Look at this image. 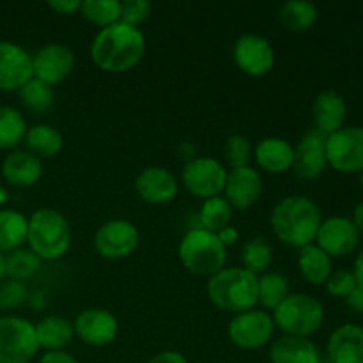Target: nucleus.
<instances>
[{
    "mask_svg": "<svg viewBox=\"0 0 363 363\" xmlns=\"http://www.w3.org/2000/svg\"><path fill=\"white\" fill-rule=\"evenodd\" d=\"M145 38L140 28L117 21L99 28L91 43V60L106 73H124L142 60Z\"/></svg>",
    "mask_w": 363,
    "mask_h": 363,
    "instance_id": "1",
    "label": "nucleus"
},
{
    "mask_svg": "<svg viewBox=\"0 0 363 363\" xmlns=\"http://www.w3.org/2000/svg\"><path fill=\"white\" fill-rule=\"evenodd\" d=\"M323 215L319 206L305 195H289L279 201L269 216L273 234L294 248L312 245L318 236Z\"/></svg>",
    "mask_w": 363,
    "mask_h": 363,
    "instance_id": "2",
    "label": "nucleus"
},
{
    "mask_svg": "<svg viewBox=\"0 0 363 363\" xmlns=\"http://www.w3.org/2000/svg\"><path fill=\"white\" fill-rule=\"evenodd\" d=\"M257 279L245 268H223L208 280L206 293L216 308L236 315L257 305Z\"/></svg>",
    "mask_w": 363,
    "mask_h": 363,
    "instance_id": "3",
    "label": "nucleus"
},
{
    "mask_svg": "<svg viewBox=\"0 0 363 363\" xmlns=\"http://www.w3.org/2000/svg\"><path fill=\"white\" fill-rule=\"evenodd\" d=\"M27 243L41 261L60 259L71 247L69 222L57 209H35L28 218Z\"/></svg>",
    "mask_w": 363,
    "mask_h": 363,
    "instance_id": "4",
    "label": "nucleus"
},
{
    "mask_svg": "<svg viewBox=\"0 0 363 363\" xmlns=\"http://www.w3.org/2000/svg\"><path fill=\"white\" fill-rule=\"evenodd\" d=\"M177 255L184 268L199 277L211 279L225 268L227 248L223 247L218 236L209 230L194 227L181 240Z\"/></svg>",
    "mask_w": 363,
    "mask_h": 363,
    "instance_id": "5",
    "label": "nucleus"
},
{
    "mask_svg": "<svg viewBox=\"0 0 363 363\" xmlns=\"http://www.w3.org/2000/svg\"><path fill=\"white\" fill-rule=\"evenodd\" d=\"M272 318L275 328H279L284 335L308 339L323 326L325 307L311 294L294 293L273 311Z\"/></svg>",
    "mask_w": 363,
    "mask_h": 363,
    "instance_id": "6",
    "label": "nucleus"
},
{
    "mask_svg": "<svg viewBox=\"0 0 363 363\" xmlns=\"http://www.w3.org/2000/svg\"><path fill=\"white\" fill-rule=\"evenodd\" d=\"M38 351L34 323L20 315L0 318V363H28Z\"/></svg>",
    "mask_w": 363,
    "mask_h": 363,
    "instance_id": "7",
    "label": "nucleus"
},
{
    "mask_svg": "<svg viewBox=\"0 0 363 363\" xmlns=\"http://www.w3.org/2000/svg\"><path fill=\"white\" fill-rule=\"evenodd\" d=\"M227 170L216 158L195 156L188 160L181 172V183L184 190L199 199L218 197L225 188Z\"/></svg>",
    "mask_w": 363,
    "mask_h": 363,
    "instance_id": "8",
    "label": "nucleus"
},
{
    "mask_svg": "<svg viewBox=\"0 0 363 363\" xmlns=\"http://www.w3.org/2000/svg\"><path fill=\"white\" fill-rule=\"evenodd\" d=\"M326 160L337 172L353 174L363 170V128L344 126L326 137Z\"/></svg>",
    "mask_w": 363,
    "mask_h": 363,
    "instance_id": "9",
    "label": "nucleus"
},
{
    "mask_svg": "<svg viewBox=\"0 0 363 363\" xmlns=\"http://www.w3.org/2000/svg\"><path fill=\"white\" fill-rule=\"evenodd\" d=\"M229 339L240 350H259L272 340L275 333L273 318L264 311L241 312L229 323Z\"/></svg>",
    "mask_w": 363,
    "mask_h": 363,
    "instance_id": "10",
    "label": "nucleus"
},
{
    "mask_svg": "<svg viewBox=\"0 0 363 363\" xmlns=\"http://www.w3.org/2000/svg\"><path fill=\"white\" fill-rule=\"evenodd\" d=\"M140 234L128 220H108L94 234V248L103 259H126L137 250Z\"/></svg>",
    "mask_w": 363,
    "mask_h": 363,
    "instance_id": "11",
    "label": "nucleus"
},
{
    "mask_svg": "<svg viewBox=\"0 0 363 363\" xmlns=\"http://www.w3.org/2000/svg\"><path fill=\"white\" fill-rule=\"evenodd\" d=\"M234 64L248 77H264L275 66V50L261 34H243L233 46Z\"/></svg>",
    "mask_w": 363,
    "mask_h": 363,
    "instance_id": "12",
    "label": "nucleus"
},
{
    "mask_svg": "<svg viewBox=\"0 0 363 363\" xmlns=\"http://www.w3.org/2000/svg\"><path fill=\"white\" fill-rule=\"evenodd\" d=\"M74 69V53L60 43H50L32 55L34 78L45 82L50 87L62 84Z\"/></svg>",
    "mask_w": 363,
    "mask_h": 363,
    "instance_id": "13",
    "label": "nucleus"
},
{
    "mask_svg": "<svg viewBox=\"0 0 363 363\" xmlns=\"http://www.w3.org/2000/svg\"><path fill=\"white\" fill-rule=\"evenodd\" d=\"M74 335L84 344L92 347L108 346L119 333V323L116 315L106 308H85L73 323Z\"/></svg>",
    "mask_w": 363,
    "mask_h": 363,
    "instance_id": "14",
    "label": "nucleus"
},
{
    "mask_svg": "<svg viewBox=\"0 0 363 363\" xmlns=\"http://www.w3.org/2000/svg\"><path fill=\"white\" fill-rule=\"evenodd\" d=\"M326 167H328V160H326V135L311 128L300 138L296 147H294V158L291 170L300 179L312 181L321 177Z\"/></svg>",
    "mask_w": 363,
    "mask_h": 363,
    "instance_id": "15",
    "label": "nucleus"
},
{
    "mask_svg": "<svg viewBox=\"0 0 363 363\" xmlns=\"http://www.w3.org/2000/svg\"><path fill=\"white\" fill-rule=\"evenodd\" d=\"M32 55L18 43L0 41V92H18L30 78Z\"/></svg>",
    "mask_w": 363,
    "mask_h": 363,
    "instance_id": "16",
    "label": "nucleus"
},
{
    "mask_svg": "<svg viewBox=\"0 0 363 363\" xmlns=\"http://www.w3.org/2000/svg\"><path fill=\"white\" fill-rule=\"evenodd\" d=\"M360 233L347 216H330L319 225L315 245L330 257H342L358 247Z\"/></svg>",
    "mask_w": 363,
    "mask_h": 363,
    "instance_id": "17",
    "label": "nucleus"
},
{
    "mask_svg": "<svg viewBox=\"0 0 363 363\" xmlns=\"http://www.w3.org/2000/svg\"><path fill=\"white\" fill-rule=\"evenodd\" d=\"M225 201L229 202L230 208L238 211L250 209L252 206L257 204L262 195V177L254 167H243V169H233L227 172L225 188Z\"/></svg>",
    "mask_w": 363,
    "mask_h": 363,
    "instance_id": "18",
    "label": "nucleus"
},
{
    "mask_svg": "<svg viewBox=\"0 0 363 363\" xmlns=\"http://www.w3.org/2000/svg\"><path fill=\"white\" fill-rule=\"evenodd\" d=\"M135 191L144 202L158 206L174 201L179 191V184L165 167H147L135 179Z\"/></svg>",
    "mask_w": 363,
    "mask_h": 363,
    "instance_id": "19",
    "label": "nucleus"
},
{
    "mask_svg": "<svg viewBox=\"0 0 363 363\" xmlns=\"http://www.w3.org/2000/svg\"><path fill=\"white\" fill-rule=\"evenodd\" d=\"M312 121H314V130L321 131L326 137L340 128H344V121H346L347 106L344 101L342 94L333 89H326L321 91L312 101Z\"/></svg>",
    "mask_w": 363,
    "mask_h": 363,
    "instance_id": "20",
    "label": "nucleus"
},
{
    "mask_svg": "<svg viewBox=\"0 0 363 363\" xmlns=\"http://www.w3.org/2000/svg\"><path fill=\"white\" fill-rule=\"evenodd\" d=\"M4 181L18 188L34 186L43 176V162L35 158L27 149H14L0 165Z\"/></svg>",
    "mask_w": 363,
    "mask_h": 363,
    "instance_id": "21",
    "label": "nucleus"
},
{
    "mask_svg": "<svg viewBox=\"0 0 363 363\" xmlns=\"http://www.w3.org/2000/svg\"><path fill=\"white\" fill-rule=\"evenodd\" d=\"M326 357L332 363H363V328L354 323L337 326L328 339Z\"/></svg>",
    "mask_w": 363,
    "mask_h": 363,
    "instance_id": "22",
    "label": "nucleus"
},
{
    "mask_svg": "<svg viewBox=\"0 0 363 363\" xmlns=\"http://www.w3.org/2000/svg\"><path fill=\"white\" fill-rule=\"evenodd\" d=\"M254 158L268 174H284L293 167L294 147L286 138L266 137L255 145Z\"/></svg>",
    "mask_w": 363,
    "mask_h": 363,
    "instance_id": "23",
    "label": "nucleus"
},
{
    "mask_svg": "<svg viewBox=\"0 0 363 363\" xmlns=\"http://www.w3.org/2000/svg\"><path fill=\"white\" fill-rule=\"evenodd\" d=\"M321 351L305 337L282 335L269 347V362L272 363H319Z\"/></svg>",
    "mask_w": 363,
    "mask_h": 363,
    "instance_id": "24",
    "label": "nucleus"
},
{
    "mask_svg": "<svg viewBox=\"0 0 363 363\" xmlns=\"http://www.w3.org/2000/svg\"><path fill=\"white\" fill-rule=\"evenodd\" d=\"M35 337L39 347L46 351H64L74 337L73 323L62 315H46L35 323Z\"/></svg>",
    "mask_w": 363,
    "mask_h": 363,
    "instance_id": "25",
    "label": "nucleus"
},
{
    "mask_svg": "<svg viewBox=\"0 0 363 363\" xmlns=\"http://www.w3.org/2000/svg\"><path fill=\"white\" fill-rule=\"evenodd\" d=\"M23 144L30 155L39 160L55 158L64 147V137L52 124H34L27 130Z\"/></svg>",
    "mask_w": 363,
    "mask_h": 363,
    "instance_id": "26",
    "label": "nucleus"
},
{
    "mask_svg": "<svg viewBox=\"0 0 363 363\" xmlns=\"http://www.w3.org/2000/svg\"><path fill=\"white\" fill-rule=\"evenodd\" d=\"M298 268L301 277L312 286H321L332 275V257L323 252L318 245H307L300 248L298 254Z\"/></svg>",
    "mask_w": 363,
    "mask_h": 363,
    "instance_id": "27",
    "label": "nucleus"
},
{
    "mask_svg": "<svg viewBox=\"0 0 363 363\" xmlns=\"http://www.w3.org/2000/svg\"><path fill=\"white\" fill-rule=\"evenodd\" d=\"M319 18L315 4L308 0H287L279 7V21L286 30L305 32L314 27Z\"/></svg>",
    "mask_w": 363,
    "mask_h": 363,
    "instance_id": "28",
    "label": "nucleus"
},
{
    "mask_svg": "<svg viewBox=\"0 0 363 363\" xmlns=\"http://www.w3.org/2000/svg\"><path fill=\"white\" fill-rule=\"evenodd\" d=\"M28 218L16 209L0 211V252L4 255L18 250L27 241Z\"/></svg>",
    "mask_w": 363,
    "mask_h": 363,
    "instance_id": "29",
    "label": "nucleus"
},
{
    "mask_svg": "<svg viewBox=\"0 0 363 363\" xmlns=\"http://www.w3.org/2000/svg\"><path fill=\"white\" fill-rule=\"evenodd\" d=\"M289 294V280L282 273L266 272L257 279V303H261L266 311H275Z\"/></svg>",
    "mask_w": 363,
    "mask_h": 363,
    "instance_id": "30",
    "label": "nucleus"
},
{
    "mask_svg": "<svg viewBox=\"0 0 363 363\" xmlns=\"http://www.w3.org/2000/svg\"><path fill=\"white\" fill-rule=\"evenodd\" d=\"M28 126L25 116L14 106L0 105V151L14 149L21 144Z\"/></svg>",
    "mask_w": 363,
    "mask_h": 363,
    "instance_id": "31",
    "label": "nucleus"
},
{
    "mask_svg": "<svg viewBox=\"0 0 363 363\" xmlns=\"http://www.w3.org/2000/svg\"><path fill=\"white\" fill-rule=\"evenodd\" d=\"M18 98L27 112H30L32 116H43V113L50 112L53 106V87L32 77L18 91Z\"/></svg>",
    "mask_w": 363,
    "mask_h": 363,
    "instance_id": "32",
    "label": "nucleus"
},
{
    "mask_svg": "<svg viewBox=\"0 0 363 363\" xmlns=\"http://www.w3.org/2000/svg\"><path fill=\"white\" fill-rule=\"evenodd\" d=\"M241 261L247 272L254 273L255 277H261L268 272L273 261V248L269 241L262 236H254L245 241L241 248Z\"/></svg>",
    "mask_w": 363,
    "mask_h": 363,
    "instance_id": "33",
    "label": "nucleus"
},
{
    "mask_svg": "<svg viewBox=\"0 0 363 363\" xmlns=\"http://www.w3.org/2000/svg\"><path fill=\"white\" fill-rule=\"evenodd\" d=\"M199 220H201V229L209 230L213 234H218L220 230L230 225L233 220V208L225 197L218 195V197L206 199L202 202L201 213H199Z\"/></svg>",
    "mask_w": 363,
    "mask_h": 363,
    "instance_id": "34",
    "label": "nucleus"
},
{
    "mask_svg": "<svg viewBox=\"0 0 363 363\" xmlns=\"http://www.w3.org/2000/svg\"><path fill=\"white\" fill-rule=\"evenodd\" d=\"M43 261L30 250V248H18V250L6 254V277L7 280H23L32 279L41 269Z\"/></svg>",
    "mask_w": 363,
    "mask_h": 363,
    "instance_id": "35",
    "label": "nucleus"
},
{
    "mask_svg": "<svg viewBox=\"0 0 363 363\" xmlns=\"http://www.w3.org/2000/svg\"><path fill=\"white\" fill-rule=\"evenodd\" d=\"M85 20L105 28L121 20L119 0H84L80 6Z\"/></svg>",
    "mask_w": 363,
    "mask_h": 363,
    "instance_id": "36",
    "label": "nucleus"
},
{
    "mask_svg": "<svg viewBox=\"0 0 363 363\" xmlns=\"http://www.w3.org/2000/svg\"><path fill=\"white\" fill-rule=\"evenodd\" d=\"M252 158H254V149L245 135L234 133L223 142V160L230 167V170L250 167Z\"/></svg>",
    "mask_w": 363,
    "mask_h": 363,
    "instance_id": "37",
    "label": "nucleus"
},
{
    "mask_svg": "<svg viewBox=\"0 0 363 363\" xmlns=\"http://www.w3.org/2000/svg\"><path fill=\"white\" fill-rule=\"evenodd\" d=\"M152 6L147 0H124L121 2V20L123 23L137 27L151 16Z\"/></svg>",
    "mask_w": 363,
    "mask_h": 363,
    "instance_id": "38",
    "label": "nucleus"
},
{
    "mask_svg": "<svg viewBox=\"0 0 363 363\" xmlns=\"http://www.w3.org/2000/svg\"><path fill=\"white\" fill-rule=\"evenodd\" d=\"M28 300L27 287L23 282H16V280H6L0 284V308L2 311H13L23 305Z\"/></svg>",
    "mask_w": 363,
    "mask_h": 363,
    "instance_id": "39",
    "label": "nucleus"
},
{
    "mask_svg": "<svg viewBox=\"0 0 363 363\" xmlns=\"http://www.w3.org/2000/svg\"><path fill=\"white\" fill-rule=\"evenodd\" d=\"M326 291L328 294L337 298H347L354 291V287L358 286L357 279H354L353 272H347V269H337L332 272V275L328 277V280L325 282Z\"/></svg>",
    "mask_w": 363,
    "mask_h": 363,
    "instance_id": "40",
    "label": "nucleus"
},
{
    "mask_svg": "<svg viewBox=\"0 0 363 363\" xmlns=\"http://www.w3.org/2000/svg\"><path fill=\"white\" fill-rule=\"evenodd\" d=\"M80 0H50L48 7L59 14H74L80 11Z\"/></svg>",
    "mask_w": 363,
    "mask_h": 363,
    "instance_id": "41",
    "label": "nucleus"
},
{
    "mask_svg": "<svg viewBox=\"0 0 363 363\" xmlns=\"http://www.w3.org/2000/svg\"><path fill=\"white\" fill-rule=\"evenodd\" d=\"M39 363H78V360L67 351H46L39 358Z\"/></svg>",
    "mask_w": 363,
    "mask_h": 363,
    "instance_id": "42",
    "label": "nucleus"
},
{
    "mask_svg": "<svg viewBox=\"0 0 363 363\" xmlns=\"http://www.w3.org/2000/svg\"><path fill=\"white\" fill-rule=\"evenodd\" d=\"M147 363H188V360L179 351H162V353L155 354Z\"/></svg>",
    "mask_w": 363,
    "mask_h": 363,
    "instance_id": "43",
    "label": "nucleus"
},
{
    "mask_svg": "<svg viewBox=\"0 0 363 363\" xmlns=\"http://www.w3.org/2000/svg\"><path fill=\"white\" fill-rule=\"evenodd\" d=\"M346 303L354 314H363V287H354L353 293L346 298Z\"/></svg>",
    "mask_w": 363,
    "mask_h": 363,
    "instance_id": "44",
    "label": "nucleus"
},
{
    "mask_svg": "<svg viewBox=\"0 0 363 363\" xmlns=\"http://www.w3.org/2000/svg\"><path fill=\"white\" fill-rule=\"evenodd\" d=\"M216 236H218V240L222 241V245L225 248L227 247H233V245L236 243L238 240H240V233H238L236 227H233V225H229V227H225V229H222L218 234H216Z\"/></svg>",
    "mask_w": 363,
    "mask_h": 363,
    "instance_id": "45",
    "label": "nucleus"
},
{
    "mask_svg": "<svg viewBox=\"0 0 363 363\" xmlns=\"http://www.w3.org/2000/svg\"><path fill=\"white\" fill-rule=\"evenodd\" d=\"M353 275L357 279V284L360 287H363V248L358 252L357 259H354V268H353Z\"/></svg>",
    "mask_w": 363,
    "mask_h": 363,
    "instance_id": "46",
    "label": "nucleus"
},
{
    "mask_svg": "<svg viewBox=\"0 0 363 363\" xmlns=\"http://www.w3.org/2000/svg\"><path fill=\"white\" fill-rule=\"evenodd\" d=\"M351 220H353V223H354V227L358 229V233L363 234V201L358 202V206L354 208V211H353V218Z\"/></svg>",
    "mask_w": 363,
    "mask_h": 363,
    "instance_id": "47",
    "label": "nucleus"
},
{
    "mask_svg": "<svg viewBox=\"0 0 363 363\" xmlns=\"http://www.w3.org/2000/svg\"><path fill=\"white\" fill-rule=\"evenodd\" d=\"M28 303L32 305V307L34 308H45L46 307V296H45V293H34V294H30V296H28Z\"/></svg>",
    "mask_w": 363,
    "mask_h": 363,
    "instance_id": "48",
    "label": "nucleus"
},
{
    "mask_svg": "<svg viewBox=\"0 0 363 363\" xmlns=\"http://www.w3.org/2000/svg\"><path fill=\"white\" fill-rule=\"evenodd\" d=\"M6 279V255L0 252V284Z\"/></svg>",
    "mask_w": 363,
    "mask_h": 363,
    "instance_id": "49",
    "label": "nucleus"
},
{
    "mask_svg": "<svg viewBox=\"0 0 363 363\" xmlns=\"http://www.w3.org/2000/svg\"><path fill=\"white\" fill-rule=\"evenodd\" d=\"M7 197H9V194H7V190H6V188H4L2 184H0V206H2L4 202L7 201Z\"/></svg>",
    "mask_w": 363,
    "mask_h": 363,
    "instance_id": "50",
    "label": "nucleus"
},
{
    "mask_svg": "<svg viewBox=\"0 0 363 363\" xmlns=\"http://www.w3.org/2000/svg\"><path fill=\"white\" fill-rule=\"evenodd\" d=\"M319 363H332V362H330L328 357H321V360H319Z\"/></svg>",
    "mask_w": 363,
    "mask_h": 363,
    "instance_id": "51",
    "label": "nucleus"
},
{
    "mask_svg": "<svg viewBox=\"0 0 363 363\" xmlns=\"http://www.w3.org/2000/svg\"><path fill=\"white\" fill-rule=\"evenodd\" d=\"M360 186L363 188V170L360 172Z\"/></svg>",
    "mask_w": 363,
    "mask_h": 363,
    "instance_id": "52",
    "label": "nucleus"
}]
</instances>
